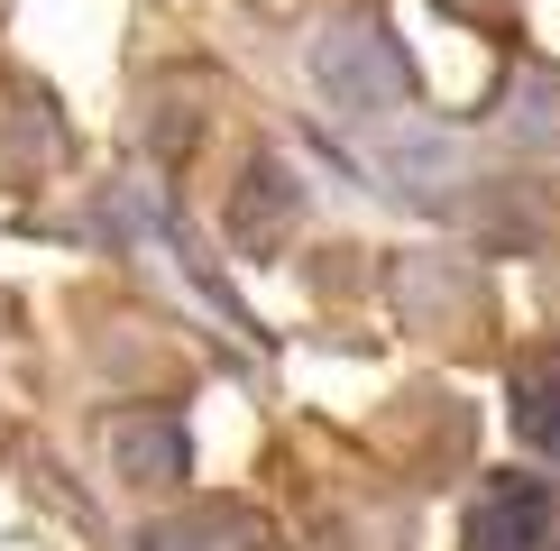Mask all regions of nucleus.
I'll return each instance as SVG.
<instances>
[{
	"label": "nucleus",
	"mask_w": 560,
	"mask_h": 551,
	"mask_svg": "<svg viewBox=\"0 0 560 551\" xmlns=\"http://www.w3.org/2000/svg\"><path fill=\"white\" fill-rule=\"evenodd\" d=\"M551 478L533 469H497V488H487L478 505V551H542L551 542Z\"/></svg>",
	"instance_id": "obj_2"
},
{
	"label": "nucleus",
	"mask_w": 560,
	"mask_h": 551,
	"mask_svg": "<svg viewBox=\"0 0 560 551\" xmlns=\"http://www.w3.org/2000/svg\"><path fill=\"white\" fill-rule=\"evenodd\" d=\"M322 83H331L349 110H368V102H405V92H413V65H405V46H395V37L349 28V37L322 46Z\"/></svg>",
	"instance_id": "obj_1"
},
{
	"label": "nucleus",
	"mask_w": 560,
	"mask_h": 551,
	"mask_svg": "<svg viewBox=\"0 0 560 551\" xmlns=\"http://www.w3.org/2000/svg\"><path fill=\"white\" fill-rule=\"evenodd\" d=\"M515 432H524L533 450L560 459V350H542V359L515 367Z\"/></svg>",
	"instance_id": "obj_3"
},
{
	"label": "nucleus",
	"mask_w": 560,
	"mask_h": 551,
	"mask_svg": "<svg viewBox=\"0 0 560 551\" xmlns=\"http://www.w3.org/2000/svg\"><path fill=\"white\" fill-rule=\"evenodd\" d=\"M120 459H129V469H156V478H184V432H175V423L120 432Z\"/></svg>",
	"instance_id": "obj_4"
}]
</instances>
